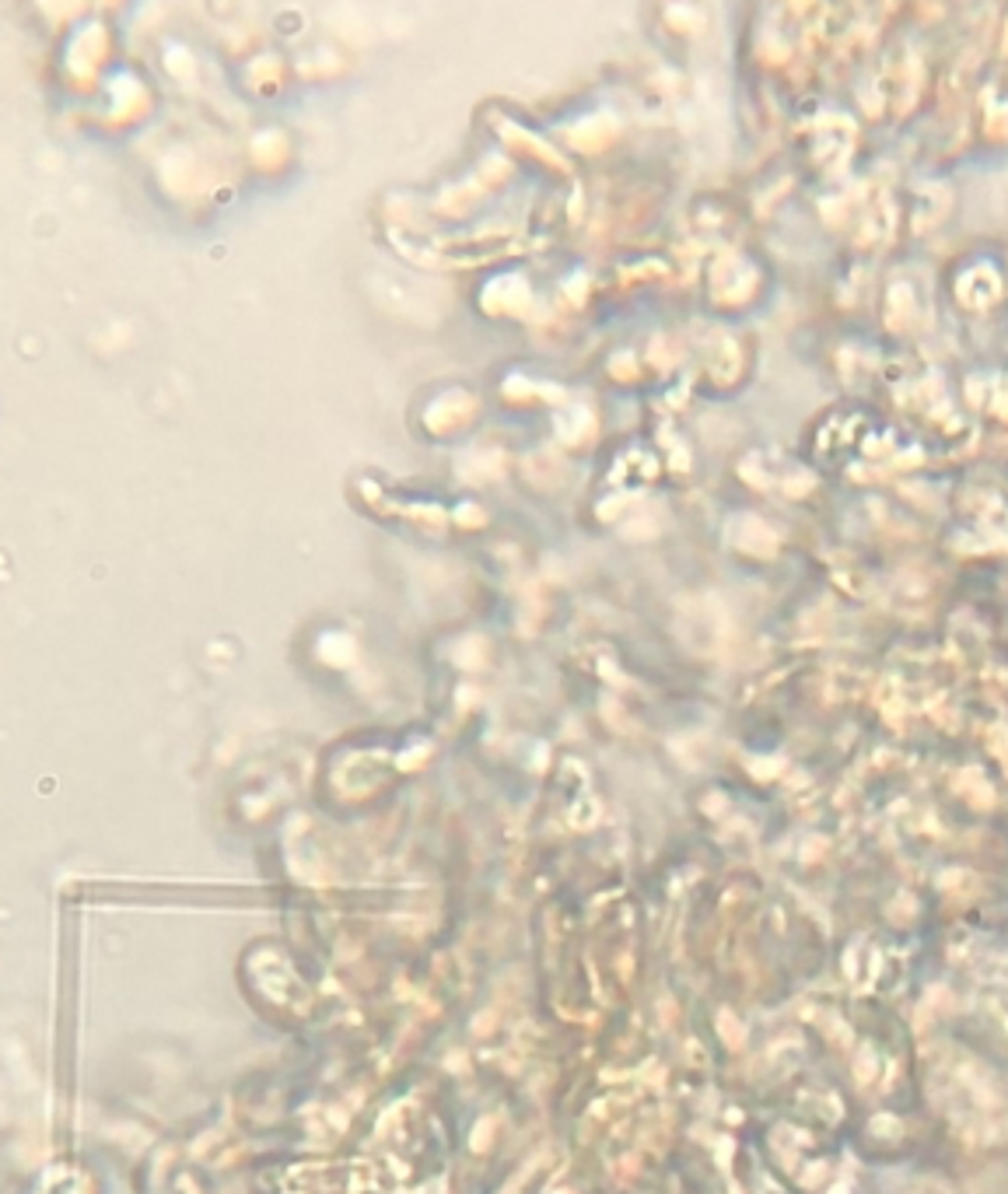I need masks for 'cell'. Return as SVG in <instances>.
<instances>
[{
	"label": "cell",
	"mask_w": 1008,
	"mask_h": 1194,
	"mask_svg": "<svg viewBox=\"0 0 1008 1194\" xmlns=\"http://www.w3.org/2000/svg\"><path fill=\"white\" fill-rule=\"evenodd\" d=\"M991 977L1008 988V956H998V960H994V970H991Z\"/></svg>",
	"instance_id": "1"
}]
</instances>
